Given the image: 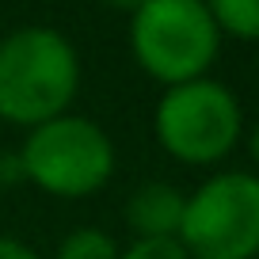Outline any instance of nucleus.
<instances>
[{"label": "nucleus", "mask_w": 259, "mask_h": 259, "mask_svg": "<svg viewBox=\"0 0 259 259\" xmlns=\"http://www.w3.org/2000/svg\"><path fill=\"white\" fill-rule=\"evenodd\" d=\"M80 88V61L65 34L19 27L0 42V122L42 126L69 111Z\"/></svg>", "instance_id": "nucleus-1"}, {"label": "nucleus", "mask_w": 259, "mask_h": 259, "mask_svg": "<svg viewBox=\"0 0 259 259\" xmlns=\"http://www.w3.org/2000/svg\"><path fill=\"white\" fill-rule=\"evenodd\" d=\"M218 46L221 31L206 0H145L130 19L134 61L168 88L206 76Z\"/></svg>", "instance_id": "nucleus-2"}, {"label": "nucleus", "mask_w": 259, "mask_h": 259, "mask_svg": "<svg viewBox=\"0 0 259 259\" xmlns=\"http://www.w3.org/2000/svg\"><path fill=\"white\" fill-rule=\"evenodd\" d=\"M23 176L38 191L57 198H88L111 179L114 145L107 130L80 114H57L27 134L23 149Z\"/></svg>", "instance_id": "nucleus-3"}, {"label": "nucleus", "mask_w": 259, "mask_h": 259, "mask_svg": "<svg viewBox=\"0 0 259 259\" xmlns=\"http://www.w3.org/2000/svg\"><path fill=\"white\" fill-rule=\"evenodd\" d=\"M240 126L244 114L236 96L210 76L168 88L153 114L160 149L171 160L194 164V168L225 160L233 145L240 141Z\"/></svg>", "instance_id": "nucleus-4"}, {"label": "nucleus", "mask_w": 259, "mask_h": 259, "mask_svg": "<svg viewBox=\"0 0 259 259\" xmlns=\"http://www.w3.org/2000/svg\"><path fill=\"white\" fill-rule=\"evenodd\" d=\"M179 244L191 259H251L259 255V179L221 171L187 198Z\"/></svg>", "instance_id": "nucleus-5"}, {"label": "nucleus", "mask_w": 259, "mask_h": 259, "mask_svg": "<svg viewBox=\"0 0 259 259\" xmlns=\"http://www.w3.org/2000/svg\"><path fill=\"white\" fill-rule=\"evenodd\" d=\"M187 198L168 183H145L130 194L126 202V225L138 233V240H153V236H179V221H183Z\"/></svg>", "instance_id": "nucleus-6"}, {"label": "nucleus", "mask_w": 259, "mask_h": 259, "mask_svg": "<svg viewBox=\"0 0 259 259\" xmlns=\"http://www.w3.org/2000/svg\"><path fill=\"white\" fill-rule=\"evenodd\" d=\"M218 31L244 42H259V0H206Z\"/></svg>", "instance_id": "nucleus-7"}, {"label": "nucleus", "mask_w": 259, "mask_h": 259, "mask_svg": "<svg viewBox=\"0 0 259 259\" xmlns=\"http://www.w3.org/2000/svg\"><path fill=\"white\" fill-rule=\"evenodd\" d=\"M57 259H118V244L103 229H73L57 248Z\"/></svg>", "instance_id": "nucleus-8"}, {"label": "nucleus", "mask_w": 259, "mask_h": 259, "mask_svg": "<svg viewBox=\"0 0 259 259\" xmlns=\"http://www.w3.org/2000/svg\"><path fill=\"white\" fill-rule=\"evenodd\" d=\"M118 259H191L179 236H153V240H134Z\"/></svg>", "instance_id": "nucleus-9"}, {"label": "nucleus", "mask_w": 259, "mask_h": 259, "mask_svg": "<svg viewBox=\"0 0 259 259\" xmlns=\"http://www.w3.org/2000/svg\"><path fill=\"white\" fill-rule=\"evenodd\" d=\"M23 160H19V153H4L0 156V187H16L23 183Z\"/></svg>", "instance_id": "nucleus-10"}, {"label": "nucleus", "mask_w": 259, "mask_h": 259, "mask_svg": "<svg viewBox=\"0 0 259 259\" xmlns=\"http://www.w3.org/2000/svg\"><path fill=\"white\" fill-rule=\"evenodd\" d=\"M0 259H38L27 244L12 240V236H0Z\"/></svg>", "instance_id": "nucleus-11"}, {"label": "nucleus", "mask_w": 259, "mask_h": 259, "mask_svg": "<svg viewBox=\"0 0 259 259\" xmlns=\"http://www.w3.org/2000/svg\"><path fill=\"white\" fill-rule=\"evenodd\" d=\"M107 4H111V8H122V12H130V16H134V12H138L145 0H107Z\"/></svg>", "instance_id": "nucleus-12"}, {"label": "nucleus", "mask_w": 259, "mask_h": 259, "mask_svg": "<svg viewBox=\"0 0 259 259\" xmlns=\"http://www.w3.org/2000/svg\"><path fill=\"white\" fill-rule=\"evenodd\" d=\"M248 153H251V160L259 164V126L251 130V138H248Z\"/></svg>", "instance_id": "nucleus-13"}]
</instances>
